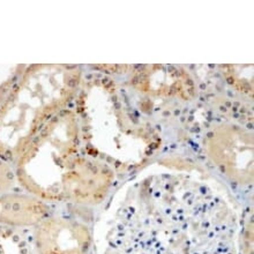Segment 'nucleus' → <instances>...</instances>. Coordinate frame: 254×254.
I'll return each mask as SVG.
<instances>
[{"instance_id": "5", "label": "nucleus", "mask_w": 254, "mask_h": 254, "mask_svg": "<svg viewBox=\"0 0 254 254\" xmlns=\"http://www.w3.org/2000/svg\"><path fill=\"white\" fill-rule=\"evenodd\" d=\"M14 176L9 167L5 163L3 158L0 157V194L10 188Z\"/></svg>"}, {"instance_id": "2", "label": "nucleus", "mask_w": 254, "mask_h": 254, "mask_svg": "<svg viewBox=\"0 0 254 254\" xmlns=\"http://www.w3.org/2000/svg\"><path fill=\"white\" fill-rule=\"evenodd\" d=\"M114 174L107 164L79 155L62 182V197L75 203L94 204L107 195Z\"/></svg>"}, {"instance_id": "4", "label": "nucleus", "mask_w": 254, "mask_h": 254, "mask_svg": "<svg viewBox=\"0 0 254 254\" xmlns=\"http://www.w3.org/2000/svg\"><path fill=\"white\" fill-rule=\"evenodd\" d=\"M48 207L42 201L24 195H0V222L31 225L43 221Z\"/></svg>"}, {"instance_id": "1", "label": "nucleus", "mask_w": 254, "mask_h": 254, "mask_svg": "<svg viewBox=\"0 0 254 254\" xmlns=\"http://www.w3.org/2000/svg\"><path fill=\"white\" fill-rule=\"evenodd\" d=\"M79 130L65 116L45 125L17 158V178L30 193L61 201L62 182L79 156Z\"/></svg>"}, {"instance_id": "3", "label": "nucleus", "mask_w": 254, "mask_h": 254, "mask_svg": "<svg viewBox=\"0 0 254 254\" xmlns=\"http://www.w3.org/2000/svg\"><path fill=\"white\" fill-rule=\"evenodd\" d=\"M36 243L41 254H86L90 245V234L77 222L51 218L40 225Z\"/></svg>"}]
</instances>
